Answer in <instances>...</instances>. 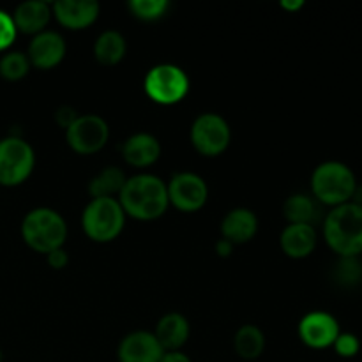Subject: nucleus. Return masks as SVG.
<instances>
[{"instance_id": "c756f323", "label": "nucleus", "mask_w": 362, "mask_h": 362, "mask_svg": "<svg viewBox=\"0 0 362 362\" xmlns=\"http://www.w3.org/2000/svg\"><path fill=\"white\" fill-rule=\"evenodd\" d=\"M78 117L80 115H78V113L74 112V108H71V106H60L55 113L57 124H59L60 127H64V129H67Z\"/></svg>"}, {"instance_id": "f3484780", "label": "nucleus", "mask_w": 362, "mask_h": 362, "mask_svg": "<svg viewBox=\"0 0 362 362\" xmlns=\"http://www.w3.org/2000/svg\"><path fill=\"white\" fill-rule=\"evenodd\" d=\"M318 243L313 225H286L279 235L281 251L292 260H303L315 251Z\"/></svg>"}, {"instance_id": "39448f33", "label": "nucleus", "mask_w": 362, "mask_h": 362, "mask_svg": "<svg viewBox=\"0 0 362 362\" xmlns=\"http://www.w3.org/2000/svg\"><path fill=\"white\" fill-rule=\"evenodd\" d=\"M126 218L117 198H90L81 212V228L90 240L106 244L122 233Z\"/></svg>"}, {"instance_id": "6e6552de", "label": "nucleus", "mask_w": 362, "mask_h": 362, "mask_svg": "<svg viewBox=\"0 0 362 362\" xmlns=\"http://www.w3.org/2000/svg\"><path fill=\"white\" fill-rule=\"evenodd\" d=\"M189 140L198 154L205 158H218L228 148L232 129L218 113H202L191 124Z\"/></svg>"}, {"instance_id": "a211bd4d", "label": "nucleus", "mask_w": 362, "mask_h": 362, "mask_svg": "<svg viewBox=\"0 0 362 362\" xmlns=\"http://www.w3.org/2000/svg\"><path fill=\"white\" fill-rule=\"evenodd\" d=\"M11 16H13L18 32L37 35L46 30L49 20H52V4L45 2V0H28V2L20 4Z\"/></svg>"}, {"instance_id": "9d476101", "label": "nucleus", "mask_w": 362, "mask_h": 362, "mask_svg": "<svg viewBox=\"0 0 362 362\" xmlns=\"http://www.w3.org/2000/svg\"><path fill=\"white\" fill-rule=\"evenodd\" d=\"M170 205L180 212H198L209 200L207 182L193 172H180L166 184Z\"/></svg>"}, {"instance_id": "7ed1b4c3", "label": "nucleus", "mask_w": 362, "mask_h": 362, "mask_svg": "<svg viewBox=\"0 0 362 362\" xmlns=\"http://www.w3.org/2000/svg\"><path fill=\"white\" fill-rule=\"evenodd\" d=\"M21 239L35 253L48 255L64 247L67 240V223L55 209H32L21 221Z\"/></svg>"}, {"instance_id": "b1692460", "label": "nucleus", "mask_w": 362, "mask_h": 362, "mask_svg": "<svg viewBox=\"0 0 362 362\" xmlns=\"http://www.w3.org/2000/svg\"><path fill=\"white\" fill-rule=\"evenodd\" d=\"M332 278L343 288H354L362 283V262L359 257H339Z\"/></svg>"}, {"instance_id": "dca6fc26", "label": "nucleus", "mask_w": 362, "mask_h": 362, "mask_svg": "<svg viewBox=\"0 0 362 362\" xmlns=\"http://www.w3.org/2000/svg\"><path fill=\"white\" fill-rule=\"evenodd\" d=\"M161 156V144L151 133H134L124 141L122 159L133 168H148Z\"/></svg>"}, {"instance_id": "473e14b6", "label": "nucleus", "mask_w": 362, "mask_h": 362, "mask_svg": "<svg viewBox=\"0 0 362 362\" xmlns=\"http://www.w3.org/2000/svg\"><path fill=\"white\" fill-rule=\"evenodd\" d=\"M279 6H281L285 11H290V13H297V11L304 7V2L303 0H281Z\"/></svg>"}, {"instance_id": "f257e3e1", "label": "nucleus", "mask_w": 362, "mask_h": 362, "mask_svg": "<svg viewBox=\"0 0 362 362\" xmlns=\"http://www.w3.org/2000/svg\"><path fill=\"white\" fill-rule=\"evenodd\" d=\"M117 200L124 214L138 221L159 219L170 207L166 184L152 173L127 177Z\"/></svg>"}, {"instance_id": "1a4fd4ad", "label": "nucleus", "mask_w": 362, "mask_h": 362, "mask_svg": "<svg viewBox=\"0 0 362 362\" xmlns=\"http://www.w3.org/2000/svg\"><path fill=\"white\" fill-rule=\"evenodd\" d=\"M110 140V126L95 113L80 115L66 129V141L71 151L80 156H90L101 151Z\"/></svg>"}, {"instance_id": "cd10ccee", "label": "nucleus", "mask_w": 362, "mask_h": 362, "mask_svg": "<svg viewBox=\"0 0 362 362\" xmlns=\"http://www.w3.org/2000/svg\"><path fill=\"white\" fill-rule=\"evenodd\" d=\"M18 30L16 25H14L13 16L6 11L0 9V52H6L11 48V45L16 39Z\"/></svg>"}, {"instance_id": "a878e982", "label": "nucleus", "mask_w": 362, "mask_h": 362, "mask_svg": "<svg viewBox=\"0 0 362 362\" xmlns=\"http://www.w3.org/2000/svg\"><path fill=\"white\" fill-rule=\"evenodd\" d=\"M129 11L134 18L141 21H156L168 11V0H131Z\"/></svg>"}, {"instance_id": "423d86ee", "label": "nucleus", "mask_w": 362, "mask_h": 362, "mask_svg": "<svg viewBox=\"0 0 362 362\" xmlns=\"http://www.w3.org/2000/svg\"><path fill=\"white\" fill-rule=\"evenodd\" d=\"M144 90L156 105L173 106L189 92V78L186 71L175 64H158L145 74Z\"/></svg>"}, {"instance_id": "6ab92c4d", "label": "nucleus", "mask_w": 362, "mask_h": 362, "mask_svg": "<svg viewBox=\"0 0 362 362\" xmlns=\"http://www.w3.org/2000/svg\"><path fill=\"white\" fill-rule=\"evenodd\" d=\"M191 334L189 322L180 313H166L156 325V339L165 352H175L187 343Z\"/></svg>"}, {"instance_id": "f8f14e48", "label": "nucleus", "mask_w": 362, "mask_h": 362, "mask_svg": "<svg viewBox=\"0 0 362 362\" xmlns=\"http://www.w3.org/2000/svg\"><path fill=\"white\" fill-rule=\"evenodd\" d=\"M66 52L67 46L62 35L55 30H45L32 37L27 57L30 60L32 67L48 71L62 62Z\"/></svg>"}, {"instance_id": "20e7f679", "label": "nucleus", "mask_w": 362, "mask_h": 362, "mask_svg": "<svg viewBox=\"0 0 362 362\" xmlns=\"http://www.w3.org/2000/svg\"><path fill=\"white\" fill-rule=\"evenodd\" d=\"M357 180L352 170L341 161H325L313 170L311 193L318 204L339 207L352 202Z\"/></svg>"}, {"instance_id": "2f4dec72", "label": "nucleus", "mask_w": 362, "mask_h": 362, "mask_svg": "<svg viewBox=\"0 0 362 362\" xmlns=\"http://www.w3.org/2000/svg\"><path fill=\"white\" fill-rule=\"evenodd\" d=\"M159 362H193V361H191L189 357H187L184 352H180V350H175V352H165V354H163V357L159 359Z\"/></svg>"}, {"instance_id": "7c9ffc66", "label": "nucleus", "mask_w": 362, "mask_h": 362, "mask_svg": "<svg viewBox=\"0 0 362 362\" xmlns=\"http://www.w3.org/2000/svg\"><path fill=\"white\" fill-rule=\"evenodd\" d=\"M233 250H235V246H233L230 240L223 239V237L218 240V243H216V253H218V257L228 258L230 255L233 253Z\"/></svg>"}, {"instance_id": "4468645a", "label": "nucleus", "mask_w": 362, "mask_h": 362, "mask_svg": "<svg viewBox=\"0 0 362 362\" xmlns=\"http://www.w3.org/2000/svg\"><path fill=\"white\" fill-rule=\"evenodd\" d=\"M165 350L156 339L154 332L134 331L124 336L120 341L117 357L119 362H159Z\"/></svg>"}, {"instance_id": "2eb2a0df", "label": "nucleus", "mask_w": 362, "mask_h": 362, "mask_svg": "<svg viewBox=\"0 0 362 362\" xmlns=\"http://www.w3.org/2000/svg\"><path fill=\"white\" fill-rule=\"evenodd\" d=\"M258 232V218L251 209L237 207L225 214L221 221V237L233 246L247 244Z\"/></svg>"}, {"instance_id": "bb28decb", "label": "nucleus", "mask_w": 362, "mask_h": 362, "mask_svg": "<svg viewBox=\"0 0 362 362\" xmlns=\"http://www.w3.org/2000/svg\"><path fill=\"white\" fill-rule=\"evenodd\" d=\"M332 349H334V352L338 354L339 357H343V359H352V357H356L357 354H359L361 341L356 334H352V332H339Z\"/></svg>"}, {"instance_id": "aec40b11", "label": "nucleus", "mask_w": 362, "mask_h": 362, "mask_svg": "<svg viewBox=\"0 0 362 362\" xmlns=\"http://www.w3.org/2000/svg\"><path fill=\"white\" fill-rule=\"evenodd\" d=\"M127 53L126 37L119 30H106L94 42V59L101 66H117Z\"/></svg>"}, {"instance_id": "ddd939ff", "label": "nucleus", "mask_w": 362, "mask_h": 362, "mask_svg": "<svg viewBox=\"0 0 362 362\" xmlns=\"http://www.w3.org/2000/svg\"><path fill=\"white\" fill-rule=\"evenodd\" d=\"M99 7L94 0H57L52 6V14L59 25L67 30H85L99 18Z\"/></svg>"}, {"instance_id": "9b49d317", "label": "nucleus", "mask_w": 362, "mask_h": 362, "mask_svg": "<svg viewBox=\"0 0 362 362\" xmlns=\"http://www.w3.org/2000/svg\"><path fill=\"white\" fill-rule=\"evenodd\" d=\"M339 324L327 311H311L299 322V338L313 350H324L334 345L339 336Z\"/></svg>"}, {"instance_id": "f03ea898", "label": "nucleus", "mask_w": 362, "mask_h": 362, "mask_svg": "<svg viewBox=\"0 0 362 362\" xmlns=\"http://www.w3.org/2000/svg\"><path fill=\"white\" fill-rule=\"evenodd\" d=\"M324 239L338 257L362 255V205L349 202L331 209L324 219Z\"/></svg>"}, {"instance_id": "c85d7f7f", "label": "nucleus", "mask_w": 362, "mask_h": 362, "mask_svg": "<svg viewBox=\"0 0 362 362\" xmlns=\"http://www.w3.org/2000/svg\"><path fill=\"white\" fill-rule=\"evenodd\" d=\"M46 262H48V265L52 269L60 271V269H64L67 264H69V255L66 253L64 247H60V250H55L52 251V253L46 255Z\"/></svg>"}, {"instance_id": "5701e85b", "label": "nucleus", "mask_w": 362, "mask_h": 362, "mask_svg": "<svg viewBox=\"0 0 362 362\" xmlns=\"http://www.w3.org/2000/svg\"><path fill=\"white\" fill-rule=\"evenodd\" d=\"M233 349L240 359L255 361L264 354L265 350V334L257 325L246 324L235 332L233 338Z\"/></svg>"}, {"instance_id": "0eeeda50", "label": "nucleus", "mask_w": 362, "mask_h": 362, "mask_svg": "<svg viewBox=\"0 0 362 362\" xmlns=\"http://www.w3.org/2000/svg\"><path fill=\"white\" fill-rule=\"evenodd\" d=\"M35 152L28 141L20 136L0 140V186L16 187L32 175Z\"/></svg>"}, {"instance_id": "4be33fe9", "label": "nucleus", "mask_w": 362, "mask_h": 362, "mask_svg": "<svg viewBox=\"0 0 362 362\" xmlns=\"http://www.w3.org/2000/svg\"><path fill=\"white\" fill-rule=\"evenodd\" d=\"M283 214L290 225H313L318 218V204L310 194L296 193L286 198Z\"/></svg>"}, {"instance_id": "393cba45", "label": "nucleus", "mask_w": 362, "mask_h": 362, "mask_svg": "<svg viewBox=\"0 0 362 362\" xmlns=\"http://www.w3.org/2000/svg\"><path fill=\"white\" fill-rule=\"evenodd\" d=\"M30 67L27 53L7 52L0 59V76L7 81H20L27 76Z\"/></svg>"}, {"instance_id": "412c9836", "label": "nucleus", "mask_w": 362, "mask_h": 362, "mask_svg": "<svg viewBox=\"0 0 362 362\" xmlns=\"http://www.w3.org/2000/svg\"><path fill=\"white\" fill-rule=\"evenodd\" d=\"M127 177L119 166H106L88 182L90 198H119Z\"/></svg>"}]
</instances>
